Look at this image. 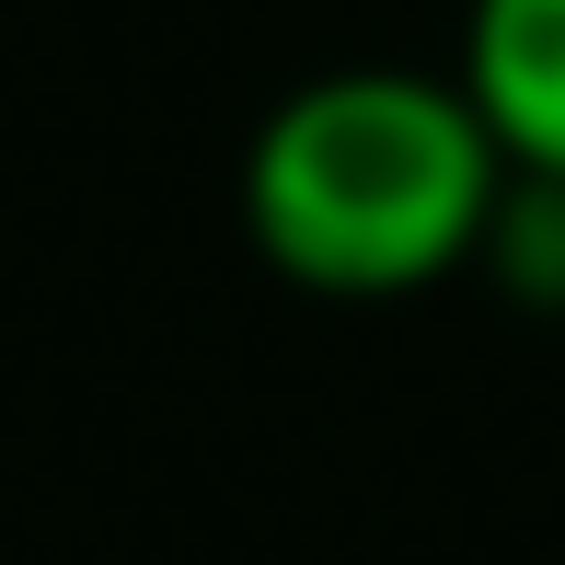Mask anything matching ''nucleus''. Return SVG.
<instances>
[{
	"label": "nucleus",
	"instance_id": "7ed1b4c3",
	"mask_svg": "<svg viewBox=\"0 0 565 565\" xmlns=\"http://www.w3.org/2000/svg\"><path fill=\"white\" fill-rule=\"evenodd\" d=\"M484 266H497L520 300H565V185H531L520 173L497 231H484Z\"/></svg>",
	"mask_w": 565,
	"mask_h": 565
},
{
	"label": "nucleus",
	"instance_id": "f03ea898",
	"mask_svg": "<svg viewBox=\"0 0 565 565\" xmlns=\"http://www.w3.org/2000/svg\"><path fill=\"white\" fill-rule=\"evenodd\" d=\"M461 93L497 127L508 173L565 185V0H473L461 12Z\"/></svg>",
	"mask_w": 565,
	"mask_h": 565
},
{
	"label": "nucleus",
	"instance_id": "f257e3e1",
	"mask_svg": "<svg viewBox=\"0 0 565 565\" xmlns=\"http://www.w3.org/2000/svg\"><path fill=\"white\" fill-rule=\"evenodd\" d=\"M508 150L439 70H323L254 127L243 231L312 300H416L484 266L508 209Z\"/></svg>",
	"mask_w": 565,
	"mask_h": 565
}]
</instances>
